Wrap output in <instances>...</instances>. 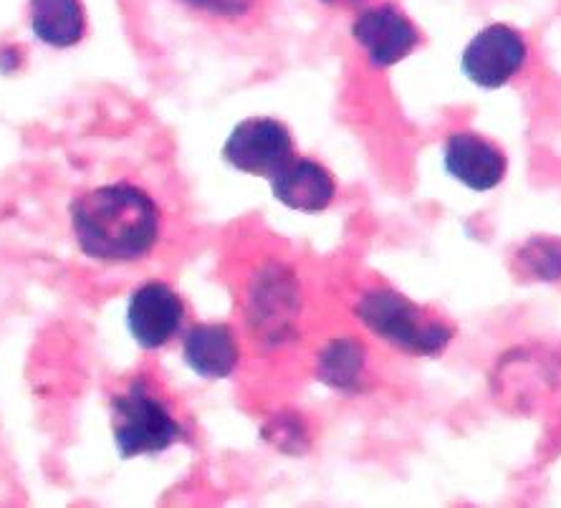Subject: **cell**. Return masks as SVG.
<instances>
[{"mask_svg": "<svg viewBox=\"0 0 561 508\" xmlns=\"http://www.w3.org/2000/svg\"><path fill=\"white\" fill-rule=\"evenodd\" d=\"M71 228L84 256L104 264H131L154 249L160 210L135 185H102L71 203Z\"/></svg>", "mask_w": 561, "mask_h": 508, "instance_id": "6da1fadb", "label": "cell"}, {"mask_svg": "<svg viewBox=\"0 0 561 508\" xmlns=\"http://www.w3.org/2000/svg\"><path fill=\"white\" fill-rule=\"evenodd\" d=\"M112 432L122 458L157 455L183 440L185 428L145 377L112 397Z\"/></svg>", "mask_w": 561, "mask_h": 508, "instance_id": "7a4b0ae2", "label": "cell"}, {"mask_svg": "<svg viewBox=\"0 0 561 508\" xmlns=\"http://www.w3.org/2000/svg\"><path fill=\"white\" fill-rule=\"evenodd\" d=\"M357 316L377 337L412 355H437L448 347L453 332L440 322L425 319L412 301L398 291H369L359 299Z\"/></svg>", "mask_w": 561, "mask_h": 508, "instance_id": "3957f363", "label": "cell"}, {"mask_svg": "<svg viewBox=\"0 0 561 508\" xmlns=\"http://www.w3.org/2000/svg\"><path fill=\"white\" fill-rule=\"evenodd\" d=\"M222 158L238 172L271 180L294 160V139L278 119H243L222 145Z\"/></svg>", "mask_w": 561, "mask_h": 508, "instance_id": "277c9868", "label": "cell"}, {"mask_svg": "<svg viewBox=\"0 0 561 508\" xmlns=\"http://www.w3.org/2000/svg\"><path fill=\"white\" fill-rule=\"evenodd\" d=\"M526 56V41L511 26L493 23L466 46L460 67L476 86L501 89L524 69Z\"/></svg>", "mask_w": 561, "mask_h": 508, "instance_id": "5b68a950", "label": "cell"}, {"mask_svg": "<svg viewBox=\"0 0 561 508\" xmlns=\"http://www.w3.org/2000/svg\"><path fill=\"white\" fill-rule=\"evenodd\" d=\"M352 36L365 48L369 64L377 69L394 67L408 59L420 44V34L412 21L390 3L365 8L352 23Z\"/></svg>", "mask_w": 561, "mask_h": 508, "instance_id": "8992f818", "label": "cell"}, {"mask_svg": "<svg viewBox=\"0 0 561 508\" xmlns=\"http://www.w3.org/2000/svg\"><path fill=\"white\" fill-rule=\"evenodd\" d=\"M185 304L172 286L147 281L129 297L127 326L142 349H160L180 332Z\"/></svg>", "mask_w": 561, "mask_h": 508, "instance_id": "52a82bcc", "label": "cell"}, {"mask_svg": "<svg viewBox=\"0 0 561 508\" xmlns=\"http://www.w3.org/2000/svg\"><path fill=\"white\" fill-rule=\"evenodd\" d=\"M445 170L470 190L485 193L506 175V158L483 137L456 132L445 142Z\"/></svg>", "mask_w": 561, "mask_h": 508, "instance_id": "ba28073f", "label": "cell"}, {"mask_svg": "<svg viewBox=\"0 0 561 508\" xmlns=\"http://www.w3.org/2000/svg\"><path fill=\"white\" fill-rule=\"evenodd\" d=\"M274 198L286 208L299 212H321L332 205L336 195L334 177L319 162L299 158L271 177Z\"/></svg>", "mask_w": 561, "mask_h": 508, "instance_id": "9c48e42d", "label": "cell"}, {"mask_svg": "<svg viewBox=\"0 0 561 508\" xmlns=\"http://www.w3.org/2000/svg\"><path fill=\"white\" fill-rule=\"evenodd\" d=\"M183 359L205 380H226L241 359L236 334L226 324H195L183 339Z\"/></svg>", "mask_w": 561, "mask_h": 508, "instance_id": "30bf717a", "label": "cell"}, {"mask_svg": "<svg viewBox=\"0 0 561 508\" xmlns=\"http://www.w3.org/2000/svg\"><path fill=\"white\" fill-rule=\"evenodd\" d=\"M31 31L51 48L77 46L87 34V13L81 0H28Z\"/></svg>", "mask_w": 561, "mask_h": 508, "instance_id": "8fae6325", "label": "cell"}, {"mask_svg": "<svg viewBox=\"0 0 561 508\" xmlns=\"http://www.w3.org/2000/svg\"><path fill=\"white\" fill-rule=\"evenodd\" d=\"M365 370V347L354 339L329 342L319 355V380L329 388L350 392L357 388Z\"/></svg>", "mask_w": 561, "mask_h": 508, "instance_id": "7c38bea8", "label": "cell"}, {"mask_svg": "<svg viewBox=\"0 0 561 508\" xmlns=\"http://www.w3.org/2000/svg\"><path fill=\"white\" fill-rule=\"evenodd\" d=\"M529 258L531 272L539 278H559L561 276V249L549 241H534L529 249L524 251Z\"/></svg>", "mask_w": 561, "mask_h": 508, "instance_id": "4fadbf2b", "label": "cell"}, {"mask_svg": "<svg viewBox=\"0 0 561 508\" xmlns=\"http://www.w3.org/2000/svg\"><path fill=\"white\" fill-rule=\"evenodd\" d=\"M183 3L197 13L213 15V19L238 21L249 15L259 0H183Z\"/></svg>", "mask_w": 561, "mask_h": 508, "instance_id": "5bb4252c", "label": "cell"}, {"mask_svg": "<svg viewBox=\"0 0 561 508\" xmlns=\"http://www.w3.org/2000/svg\"><path fill=\"white\" fill-rule=\"evenodd\" d=\"M21 54L15 48H3V54H0V73H13L21 67Z\"/></svg>", "mask_w": 561, "mask_h": 508, "instance_id": "9a60e30c", "label": "cell"}, {"mask_svg": "<svg viewBox=\"0 0 561 508\" xmlns=\"http://www.w3.org/2000/svg\"><path fill=\"white\" fill-rule=\"evenodd\" d=\"M321 3L329 8H354V5H359L362 0H321Z\"/></svg>", "mask_w": 561, "mask_h": 508, "instance_id": "2e32d148", "label": "cell"}]
</instances>
